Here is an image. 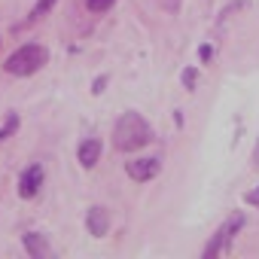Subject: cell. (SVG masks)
Wrapping results in <instances>:
<instances>
[{
  "mask_svg": "<svg viewBox=\"0 0 259 259\" xmlns=\"http://www.w3.org/2000/svg\"><path fill=\"white\" fill-rule=\"evenodd\" d=\"M52 7H55V0H37V7L31 10V19H40V16H46Z\"/></svg>",
  "mask_w": 259,
  "mask_h": 259,
  "instance_id": "cell-10",
  "label": "cell"
},
{
  "mask_svg": "<svg viewBox=\"0 0 259 259\" xmlns=\"http://www.w3.org/2000/svg\"><path fill=\"white\" fill-rule=\"evenodd\" d=\"M104 85H107V79L101 76V79H95V89H92V92H95V95H101V92H104Z\"/></svg>",
  "mask_w": 259,
  "mask_h": 259,
  "instance_id": "cell-14",
  "label": "cell"
},
{
  "mask_svg": "<svg viewBox=\"0 0 259 259\" xmlns=\"http://www.w3.org/2000/svg\"><path fill=\"white\" fill-rule=\"evenodd\" d=\"M40 186H43V168H40V165L25 168L22 177H19V195H22V198H34V195L40 192Z\"/></svg>",
  "mask_w": 259,
  "mask_h": 259,
  "instance_id": "cell-5",
  "label": "cell"
},
{
  "mask_svg": "<svg viewBox=\"0 0 259 259\" xmlns=\"http://www.w3.org/2000/svg\"><path fill=\"white\" fill-rule=\"evenodd\" d=\"M85 229H89L92 238H104V235L110 232V213H107V207H101V204L89 207V213H85Z\"/></svg>",
  "mask_w": 259,
  "mask_h": 259,
  "instance_id": "cell-6",
  "label": "cell"
},
{
  "mask_svg": "<svg viewBox=\"0 0 259 259\" xmlns=\"http://www.w3.org/2000/svg\"><path fill=\"white\" fill-rule=\"evenodd\" d=\"M244 223H247V217H244L241 210H238V213H232V217H229L217 232H213V238L207 241V247H204V253H201V256H204V259H213V256L226 253V250H229V244H232V238L244 229Z\"/></svg>",
  "mask_w": 259,
  "mask_h": 259,
  "instance_id": "cell-3",
  "label": "cell"
},
{
  "mask_svg": "<svg viewBox=\"0 0 259 259\" xmlns=\"http://www.w3.org/2000/svg\"><path fill=\"white\" fill-rule=\"evenodd\" d=\"M125 171H128V177H132V180L147 183V180H153V177L162 171V162L153 159V156H147V159H132V162H125Z\"/></svg>",
  "mask_w": 259,
  "mask_h": 259,
  "instance_id": "cell-4",
  "label": "cell"
},
{
  "mask_svg": "<svg viewBox=\"0 0 259 259\" xmlns=\"http://www.w3.org/2000/svg\"><path fill=\"white\" fill-rule=\"evenodd\" d=\"M150 141H153V128H150V122H147L141 113H135V110L122 113L119 122L113 125V147L122 150V153H135V150L147 147Z\"/></svg>",
  "mask_w": 259,
  "mask_h": 259,
  "instance_id": "cell-1",
  "label": "cell"
},
{
  "mask_svg": "<svg viewBox=\"0 0 259 259\" xmlns=\"http://www.w3.org/2000/svg\"><path fill=\"white\" fill-rule=\"evenodd\" d=\"M22 244H25V250H28L34 259H49V256H52V247H49L46 235H40V232H28V235L22 238Z\"/></svg>",
  "mask_w": 259,
  "mask_h": 259,
  "instance_id": "cell-7",
  "label": "cell"
},
{
  "mask_svg": "<svg viewBox=\"0 0 259 259\" xmlns=\"http://www.w3.org/2000/svg\"><path fill=\"white\" fill-rule=\"evenodd\" d=\"M195 79H198V70H195V67H186V70H183V85H186V89H195Z\"/></svg>",
  "mask_w": 259,
  "mask_h": 259,
  "instance_id": "cell-12",
  "label": "cell"
},
{
  "mask_svg": "<svg viewBox=\"0 0 259 259\" xmlns=\"http://www.w3.org/2000/svg\"><path fill=\"white\" fill-rule=\"evenodd\" d=\"M253 165H259V144H256V150H253Z\"/></svg>",
  "mask_w": 259,
  "mask_h": 259,
  "instance_id": "cell-15",
  "label": "cell"
},
{
  "mask_svg": "<svg viewBox=\"0 0 259 259\" xmlns=\"http://www.w3.org/2000/svg\"><path fill=\"white\" fill-rule=\"evenodd\" d=\"M49 64V52H46V46H40V43H25V46H19L10 58H7V73H13V76H31V73H37V70H43Z\"/></svg>",
  "mask_w": 259,
  "mask_h": 259,
  "instance_id": "cell-2",
  "label": "cell"
},
{
  "mask_svg": "<svg viewBox=\"0 0 259 259\" xmlns=\"http://www.w3.org/2000/svg\"><path fill=\"white\" fill-rule=\"evenodd\" d=\"M16 128H19V116L10 113V119L4 122V128H0V144H4L7 138H13V135H16Z\"/></svg>",
  "mask_w": 259,
  "mask_h": 259,
  "instance_id": "cell-9",
  "label": "cell"
},
{
  "mask_svg": "<svg viewBox=\"0 0 259 259\" xmlns=\"http://www.w3.org/2000/svg\"><path fill=\"white\" fill-rule=\"evenodd\" d=\"M113 4H116V0H85V7H89L92 13H107Z\"/></svg>",
  "mask_w": 259,
  "mask_h": 259,
  "instance_id": "cell-11",
  "label": "cell"
},
{
  "mask_svg": "<svg viewBox=\"0 0 259 259\" xmlns=\"http://www.w3.org/2000/svg\"><path fill=\"white\" fill-rule=\"evenodd\" d=\"M247 204H256V207H259V186L247 192Z\"/></svg>",
  "mask_w": 259,
  "mask_h": 259,
  "instance_id": "cell-13",
  "label": "cell"
},
{
  "mask_svg": "<svg viewBox=\"0 0 259 259\" xmlns=\"http://www.w3.org/2000/svg\"><path fill=\"white\" fill-rule=\"evenodd\" d=\"M76 159H79L82 168H95L98 159H101V141H95V138L82 141V144L76 147Z\"/></svg>",
  "mask_w": 259,
  "mask_h": 259,
  "instance_id": "cell-8",
  "label": "cell"
}]
</instances>
